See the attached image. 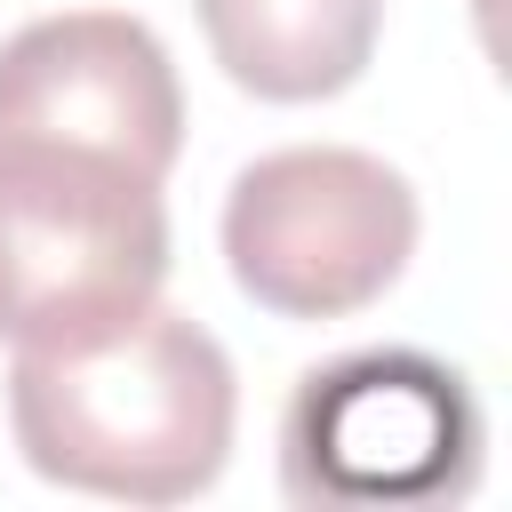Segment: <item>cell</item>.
<instances>
[{
	"label": "cell",
	"mask_w": 512,
	"mask_h": 512,
	"mask_svg": "<svg viewBox=\"0 0 512 512\" xmlns=\"http://www.w3.org/2000/svg\"><path fill=\"white\" fill-rule=\"evenodd\" d=\"M8 424L40 480L112 504H184L216 488L240 424V384L224 344L176 312L136 304L104 328L16 344Z\"/></svg>",
	"instance_id": "obj_1"
},
{
	"label": "cell",
	"mask_w": 512,
	"mask_h": 512,
	"mask_svg": "<svg viewBox=\"0 0 512 512\" xmlns=\"http://www.w3.org/2000/svg\"><path fill=\"white\" fill-rule=\"evenodd\" d=\"M232 88L264 104L344 96L384 32V0H192Z\"/></svg>",
	"instance_id": "obj_6"
},
{
	"label": "cell",
	"mask_w": 512,
	"mask_h": 512,
	"mask_svg": "<svg viewBox=\"0 0 512 512\" xmlns=\"http://www.w3.org/2000/svg\"><path fill=\"white\" fill-rule=\"evenodd\" d=\"M416 184L352 144H288L232 176L224 264L272 320H352L416 256Z\"/></svg>",
	"instance_id": "obj_3"
},
{
	"label": "cell",
	"mask_w": 512,
	"mask_h": 512,
	"mask_svg": "<svg viewBox=\"0 0 512 512\" xmlns=\"http://www.w3.org/2000/svg\"><path fill=\"white\" fill-rule=\"evenodd\" d=\"M168 200L152 176L40 136H0V336L56 344L152 304Z\"/></svg>",
	"instance_id": "obj_2"
},
{
	"label": "cell",
	"mask_w": 512,
	"mask_h": 512,
	"mask_svg": "<svg viewBox=\"0 0 512 512\" xmlns=\"http://www.w3.org/2000/svg\"><path fill=\"white\" fill-rule=\"evenodd\" d=\"M0 136L80 144L152 184L184 152V88L144 16L64 8L0 40Z\"/></svg>",
	"instance_id": "obj_5"
},
{
	"label": "cell",
	"mask_w": 512,
	"mask_h": 512,
	"mask_svg": "<svg viewBox=\"0 0 512 512\" xmlns=\"http://www.w3.org/2000/svg\"><path fill=\"white\" fill-rule=\"evenodd\" d=\"M488 416L472 384L416 352L376 344L296 376L280 416V488L296 504H440L472 496Z\"/></svg>",
	"instance_id": "obj_4"
}]
</instances>
